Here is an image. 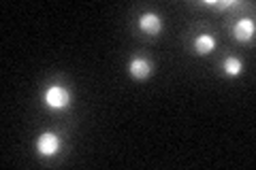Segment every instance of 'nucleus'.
<instances>
[{"label":"nucleus","instance_id":"f257e3e1","mask_svg":"<svg viewBox=\"0 0 256 170\" xmlns=\"http://www.w3.org/2000/svg\"><path fill=\"white\" fill-rule=\"evenodd\" d=\"M45 102L50 104L52 109H62L68 104V92L64 87H50L45 94Z\"/></svg>","mask_w":256,"mask_h":170},{"label":"nucleus","instance_id":"f03ea898","mask_svg":"<svg viewBox=\"0 0 256 170\" xmlns=\"http://www.w3.org/2000/svg\"><path fill=\"white\" fill-rule=\"evenodd\" d=\"M60 147V141L56 134H43L41 139H38V151L43 153V156H54L56 151Z\"/></svg>","mask_w":256,"mask_h":170},{"label":"nucleus","instance_id":"7ed1b4c3","mask_svg":"<svg viewBox=\"0 0 256 170\" xmlns=\"http://www.w3.org/2000/svg\"><path fill=\"white\" fill-rule=\"evenodd\" d=\"M139 26H141L143 32H148V34H156V32L160 30V19L156 17L154 13H146V15L141 17Z\"/></svg>","mask_w":256,"mask_h":170},{"label":"nucleus","instance_id":"20e7f679","mask_svg":"<svg viewBox=\"0 0 256 170\" xmlns=\"http://www.w3.org/2000/svg\"><path fill=\"white\" fill-rule=\"evenodd\" d=\"M254 34V21L252 19H242L235 26V36L239 40H248V38H252Z\"/></svg>","mask_w":256,"mask_h":170},{"label":"nucleus","instance_id":"39448f33","mask_svg":"<svg viewBox=\"0 0 256 170\" xmlns=\"http://www.w3.org/2000/svg\"><path fill=\"white\" fill-rule=\"evenodd\" d=\"M150 62H146V60H132L130 62V72L137 79H146L148 75H150Z\"/></svg>","mask_w":256,"mask_h":170},{"label":"nucleus","instance_id":"423d86ee","mask_svg":"<svg viewBox=\"0 0 256 170\" xmlns=\"http://www.w3.org/2000/svg\"><path fill=\"white\" fill-rule=\"evenodd\" d=\"M214 47H216V40H214L212 36H207V34H205V36H198L196 43H194V49H196L198 53H203V55L210 53Z\"/></svg>","mask_w":256,"mask_h":170},{"label":"nucleus","instance_id":"0eeeda50","mask_svg":"<svg viewBox=\"0 0 256 170\" xmlns=\"http://www.w3.org/2000/svg\"><path fill=\"white\" fill-rule=\"evenodd\" d=\"M224 70H226L228 75H237V72L242 70V62L235 60V58H228L226 62H224Z\"/></svg>","mask_w":256,"mask_h":170}]
</instances>
